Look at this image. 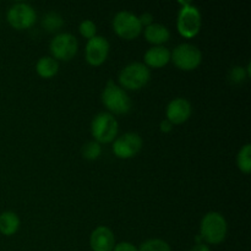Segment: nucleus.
Here are the masks:
<instances>
[{"label":"nucleus","instance_id":"1a4fd4ad","mask_svg":"<svg viewBox=\"0 0 251 251\" xmlns=\"http://www.w3.org/2000/svg\"><path fill=\"white\" fill-rule=\"evenodd\" d=\"M6 20L15 29H27L34 25L37 20L36 10L26 2H16L9 7Z\"/></svg>","mask_w":251,"mask_h":251},{"label":"nucleus","instance_id":"423d86ee","mask_svg":"<svg viewBox=\"0 0 251 251\" xmlns=\"http://www.w3.org/2000/svg\"><path fill=\"white\" fill-rule=\"evenodd\" d=\"M176 28L184 38H193L200 32V10L190 2H184L176 19Z\"/></svg>","mask_w":251,"mask_h":251},{"label":"nucleus","instance_id":"aec40b11","mask_svg":"<svg viewBox=\"0 0 251 251\" xmlns=\"http://www.w3.org/2000/svg\"><path fill=\"white\" fill-rule=\"evenodd\" d=\"M137 251H172V249L163 239H149L137 248Z\"/></svg>","mask_w":251,"mask_h":251},{"label":"nucleus","instance_id":"bb28decb","mask_svg":"<svg viewBox=\"0 0 251 251\" xmlns=\"http://www.w3.org/2000/svg\"><path fill=\"white\" fill-rule=\"evenodd\" d=\"M190 251H211L210 247L206 244H202V243H198L195 247H193L190 249Z\"/></svg>","mask_w":251,"mask_h":251},{"label":"nucleus","instance_id":"f03ea898","mask_svg":"<svg viewBox=\"0 0 251 251\" xmlns=\"http://www.w3.org/2000/svg\"><path fill=\"white\" fill-rule=\"evenodd\" d=\"M151 78V71L144 63L127 64L119 73V83L123 90L139 91L147 85Z\"/></svg>","mask_w":251,"mask_h":251},{"label":"nucleus","instance_id":"6e6552de","mask_svg":"<svg viewBox=\"0 0 251 251\" xmlns=\"http://www.w3.org/2000/svg\"><path fill=\"white\" fill-rule=\"evenodd\" d=\"M51 58L55 59L56 61H69L76 55L78 50V42L74 34L63 32L58 33L50 42Z\"/></svg>","mask_w":251,"mask_h":251},{"label":"nucleus","instance_id":"5701e85b","mask_svg":"<svg viewBox=\"0 0 251 251\" xmlns=\"http://www.w3.org/2000/svg\"><path fill=\"white\" fill-rule=\"evenodd\" d=\"M247 70H245L243 66H234V68L230 70V78H232L233 82H242V81H244L245 78H247Z\"/></svg>","mask_w":251,"mask_h":251},{"label":"nucleus","instance_id":"a211bd4d","mask_svg":"<svg viewBox=\"0 0 251 251\" xmlns=\"http://www.w3.org/2000/svg\"><path fill=\"white\" fill-rule=\"evenodd\" d=\"M238 168L245 174H249L251 172V145L245 144L239 150L237 156Z\"/></svg>","mask_w":251,"mask_h":251},{"label":"nucleus","instance_id":"a878e982","mask_svg":"<svg viewBox=\"0 0 251 251\" xmlns=\"http://www.w3.org/2000/svg\"><path fill=\"white\" fill-rule=\"evenodd\" d=\"M159 129H161L162 132H169L173 130V124H172L169 120L164 119V120H162L161 124H159Z\"/></svg>","mask_w":251,"mask_h":251},{"label":"nucleus","instance_id":"2eb2a0df","mask_svg":"<svg viewBox=\"0 0 251 251\" xmlns=\"http://www.w3.org/2000/svg\"><path fill=\"white\" fill-rule=\"evenodd\" d=\"M144 36L149 43L153 44V46H162L163 43L168 42L171 32L162 24H154L153 22L145 28Z\"/></svg>","mask_w":251,"mask_h":251},{"label":"nucleus","instance_id":"b1692460","mask_svg":"<svg viewBox=\"0 0 251 251\" xmlns=\"http://www.w3.org/2000/svg\"><path fill=\"white\" fill-rule=\"evenodd\" d=\"M113 251H137V248L132 243L122 242L119 244H115Z\"/></svg>","mask_w":251,"mask_h":251},{"label":"nucleus","instance_id":"0eeeda50","mask_svg":"<svg viewBox=\"0 0 251 251\" xmlns=\"http://www.w3.org/2000/svg\"><path fill=\"white\" fill-rule=\"evenodd\" d=\"M113 29L123 39L132 41L142 32V25L139 16L127 10L119 11L113 19Z\"/></svg>","mask_w":251,"mask_h":251},{"label":"nucleus","instance_id":"9d476101","mask_svg":"<svg viewBox=\"0 0 251 251\" xmlns=\"http://www.w3.org/2000/svg\"><path fill=\"white\" fill-rule=\"evenodd\" d=\"M142 149V139L136 132H125L113 141V153L122 159L136 156Z\"/></svg>","mask_w":251,"mask_h":251},{"label":"nucleus","instance_id":"4468645a","mask_svg":"<svg viewBox=\"0 0 251 251\" xmlns=\"http://www.w3.org/2000/svg\"><path fill=\"white\" fill-rule=\"evenodd\" d=\"M144 61L147 68H163L171 61V50L163 46H153L147 49L144 55Z\"/></svg>","mask_w":251,"mask_h":251},{"label":"nucleus","instance_id":"f8f14e48","mask_svg":"<svg viewBox=\"0 0 251 251\" xmlns=\"http://www.w3.org/2000/svg\"><path fill=\"white\" fill-rule=\"evenodd\" d=\"M191 112H193V108L186 98H174L167 105V120H169L173 125L183 124L190 118Z\"/></svg>","mask_w":251,"mask_h":251},{"label":"nucleus","instance_id":"39448f33","mask_svg":"<svg viewBox=\"0 0 251 251\" xmlns=\"http://www.w3.org/2000/svg\"><path fill=\"white\" fill-rule=\"evenodd\" d=\"M171 60L174 65L183 71H191L199 68L202 61V53L196 46L181 43L171 51Z\"/></svg>","mask_w":251,"mask_h":251},{"label":"nucleus","instance_id":"6ab92c4d","mask_svg":"<svg viewBox=\"0 0 251 251\" xmlns=\"http://www.w3.org/2000/svg\"><path fill=\"white\" fill-rule=\"evenodd\" d=\"M42 26L48 32H58L64 26V19L58 12H48L42 20Z\"/></svg>","mask_w":251,"mask_h":251},{"label":"nucleus","instance_id":"4be33fe9","mask_svg":"<svg viewBox=\"0 0 251 251\" xmlns=\"http://www.w3.org/2000/svg\"><path fill=\"white\" fill-rule=\"evenodd\" d=\"M78 31L82 34V37L91 39L97 33V26H96V24L92 20H83L80 24V26H78Z\"/></svg>","mask_w":251,"mask_h":251},{"label":"nucleus","instance_id":"f3484780","mask_svg":"<svg viewBox=\"0 0 251 251\" xmlns=\"http://www.w3.org/2000/svg\"><path fill=\"white\" fill-rule=\"evenodd\" d=\"M36 71L41 77L50 78L59 71V63L51 56H42L36 64Z\"/></svg>","mask_w":251,"mask_h":251},{"label":"nucleus","instance_id":"393cba45","mask_svg":"<svg viewBox=\"0 0 251 251\" xmlns=\"http://www.w3.org/2000/svg\"><path fill=\"white\" fill-rule=\"evenodd\" d=\"M140 22H141L142 26H150L151 24H153V15L151 12H144L139 16Z\"/></svg>","mask_w":251,"mask_h":251},{"label":"nucleus","instance_id":"f257e3e1","mask_svg":"<svg viewBox=\"0 0 251 251\" xmlns=\"http://www.w3.org/2000/svg\"><path fill=\"white\" fill-rule=\"evenodd\" d=\"M227 221L220 212H208L201 220L200 238L207 244H221L227 237Z\"/></svg>","mask_w":251,"mask_h":251},{"label":"nucleus","instance_id":"7ed1b4c3","mask_svg":"<svg viewBox=\"0 0 251 251\" xmlns=\"http://www.w3.org/2000/svg\"><path fill=\"white\" fill-rule=\"evenodd\" d=\"M119 124L109 112H100L91 123V134L98 144H109L117 139Z\"/></svg>","mask_w":251,"mask_h":251},{"label":"nucleus","instance_id":"dca6fc26","mask_svg":"<svg viewBox=\"0 0 251 251\" xmlns=\"http://www.w3.org/2000/svg\"><path fill=\"white\" fill-rule=\"evenodd\" d=\"M20 218L12 211H5L0 213V233L5 237H11L19 230Z\"/></svg>","mask_w":251,"mask_h":251},{"label":"nucleus","instance_id":"20e7f679","mask_svg":"<svg viewBox=\"0 0 251 251\" xmlns=\"http://www.w3.org/2000/svg\"><path fill=\"white\" fill-rule=\"evenodd\" d=\"M102 102L110 114H126L131 109V100L126 91L109 81L102 92Z\"/></svg>","mask_w":251,"mask_h":251},{"label":"nucleus","instance_id":"412c9836","mask_svg":"<svg viewBox=\"0 0 251 251\" xmlns=\"http://www.w3.org/2000/svg\"><path fill=\"white\" fill-rule=\"evenodd\" d=\"M102 154V146L97 141H88L82 147V156L88 161H95Z\"/></svg>","mask_w":251,"mask_h":251},{"label":"nucleus","instance_id":"ddd939ff","mask_svg":"<svg viewBox=\"0 0 251 251\" xmlns=\"http://www.w3.org/2000/svg\"><path fill=\"white\" fill-rule=\"evenodd\" d=\"M90 247L92 251H113L115 247L114 233L105 226H100L91 233Z\"/></svg>","mask_w":251,"mask_h":251},{"label":"nucleus","instance_id":"9b49d317","mask_svg":"<svg viewBox=\"0 0 251 251\" xmlns=\"http://www.w3.org/2000/svg\"><path fill=\"white\" fill-rule=\"evenodd\" d=\"M109 42L105 37L97 36L92 37L88 39L87 44L85 48V56L86 60L90 65L100 66L107 60L108 54H109Z\"/></svg>","mask_w":251,"mask_h":251}]
</instances>
